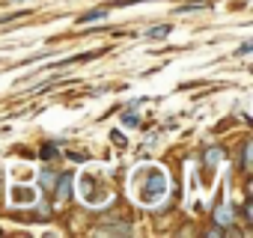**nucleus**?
<instances>
[{
    "label": "nucleus",
    "instance_id": "6",
    "mask_svg": "<svg viewBox=\"0 0 253 238\" xmlns=\"http://www.w3.org/2000/svg\"><path fill=\"white\" fill-rule=\"evenodd\" d=\"M134 229L131 226H101L98 229V235H131Z\"/></svg>",
    "mask_w": 253,
    "mask_h": 238
},
{
    "label": "nucleus",
    "instance_id": "9",
    "mask_svg": "<svg viewBox=\"0 0 253 238\" xmlns=\"http://www.w3.org/2000/svg\"><path fill=\"white\" fill-rule=\"evenodd\" d=\"M170 30H173V27H155V30H149V39H164Z\"/></svg>",
    "mask_w": 253,
    "mask_h": 238
},
{
    "label": "nucleus",
    "instance_id": "3",
    "mask_svg": "<svg viewBox=\"0 0 253 238\" xmlns=\"http://www.w3.org/2000/svg\"><path fill=\"white\" fill-rule=\"evenodd\" d=\"M9 199H12L15 205H33V202H36V191H33L30 185H15V188L9 191Z\"/></svg>",
    "mask_w": 253,
    "mask_h": 238
},
{
    "label": "nucleus",
    "instance_id": "1",
    "mask_svg": "<svg viewBox=\"0 0 253 238\" xmlns=\"http://www.w3.org/2000/svg\"><path fill=\"white\" fill-rule=\"evenodd\" d=\"M128 188H131V197L140 202V205H158L164 202L167 191H170V182H167V173L155 164H146V167H137L128 179Z\"/></svg>",
    "mask_w": 253,
    "mask_h": 238
},
{
    "label": "nucleus",
    "instance_id": "7",
    "mask_svg": "<svg viewBox=\"0 0 253 238\" xmlns=\"http://www.w3.org/2000/svg\"><path fill=\"white\" fill-rule=\"evenodd\" d=\"M137 122H140L137 113H125V116H122V125H125V128H137Z\"/></svg>",
    "mask_w": 253,
    "mask_h": 238
},
{
    "label": "nucleus",
    "instance_id": "5",
    "mask_svg": "<svg viewBox=\"0 0 253 238\" xmlns=\"http://www.w3.org/2000/svg\"><path fill=\"white\" fill-rule=\"evenodd\" d=\"M214 220H217L220 226H229V223H232V208H229V205H220V208L214 211Z\"/></svg>",
    "mask_w": 253,
    "mask_h": 238
},
{
    "label": "nucleus",
    "instance_id": "4",
    "mask_svg": "<svg viewBox=\"0 0 253 238\" xmlns=\"http://www.w3.org/2000/svg\"><path fill=\"white\" fill-rule=\"evenodd\" d=\"M69 197H72V176L66 173V176L60 179V185H57V199H60V202H66Z\"/></svg>",
    "mask_w": 253,
    "mask_h": 238
},
{
    "label": "nucleus",
    "instance_id": "2",
    "mask_svg": "<svg viewBox=\"0 0 253 238\" xmlns=\"http://www.w3.org/2000/svg\"><path fill=\"white\" fill-rule=\"evenodd\" d=\"M81 199L86 205H104L107 199H113V191H110V185L104 182L101 173L84 170V176H81Z\"/></svg>",
    "mask_w": 253,
    "mask_h": 238
},
{
    "label": "nucleus",
    "instance_id": "8",
    "mask_svg": "<svg viewBox=\"0 0 253 238\" xmlns=\"http://www.w3.org/2000/svg\"><path fill=\"white\" fill-rule=\"evenodd\" d=\"M104 15H107V9H95V12H89V15H84L81 21L86 24V21H98V18H104Z\"/></svg>",
    "mask_w": 253,
    "mask_h": 238
},
{
    "label": "nucleus",
    "instance_id": "11",
    "mask_svg": "<svg viewBox=\"0 0 253 238\" xmlns=\"http://www.w3.org/2000/svg\"><path fill=\"white\" fill-rule=\"evenodd\" d=\"M54 155H57V149H54V146H45V149H42V158H45V161H48V158H54Z\"/></svg>",
    "mask_w": 253,
    "mask_h": 238
},
{
    "label": "nucleus",
    "instance_id": "12",
    "mask_svg": "<svg viewBox=\"0 0 253 238\" xmlns=\"http://www.w3.org/2000/svg\"><path fill=\"white\" fill-rule=\"evenodd\" d=\"M42 185L51 188V185H54V173H42Z\"/></svg>",
    "mask_w": 253,
    "mask_h": 238
},
{
    "label": "nucleus",
    "instance_id": "13",
    "mask_svg": "<svg viewBox=\"0 0 253 238\" xmlns=\"http://www.w3.org/2000/svg\"><path fill=\"white\" fill-rule=\"evenodd\" d=\"M244 167H250V143H244Z\"/></svg>",
    "mask_w": 253,
    "mask_h": 238
},
{
    "label": "nucleus",
    "instance_id": "10",
    "mask_svg": "<svg viewBox=\"0 0 253 238\" xmlns=\"http://www.w3.org/2000/svg\"><path fill=\"white\" fill-rule=\"evenodd\" d=\"M220 158H223V152H220V149H209V155H206V161H209V164H217Z\"/></svg>",
    "mask_w": 253,
    "mask_h": 238
}]
</instances>
